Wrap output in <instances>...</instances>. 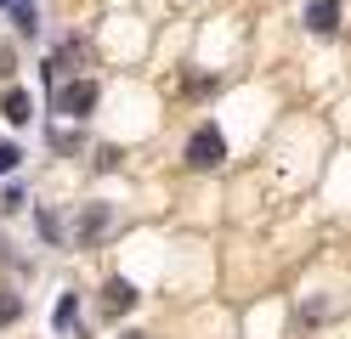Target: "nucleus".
I'll list each match as a JSON object with an SVG mask.
<instances>
[{"label":"nucleus","instance_id":"nucleus-1","mask_svg":"<svg viewBox=\"0 0 351 339\" xmlns=\"http://www.w3.org/2000/svg\"><path fill=\"white\" fill-rule=\"evenodd\" d=\"M221 158H227V136L215 130V125H199V130H193V142H187V164L193 170H215Z\"/></svg>","mask_w":351,"mask_h":339},{"label":"nucleus","instance_id":"nucleus-2","mask_svg":"<svg viewBox=\"0 0 351 339\" xmlns=\"http://www.w3.org/2000/svg\"><path fill=\"white\" fill-rule=\"evenodd\" d=\"M91 108H97V85H91V79H69V85H57V113H69V119H85Z\"/></svg>","mask_w":351,"mask_h":339},{"label":"nucleus","instance_id":"nucleus-3","mask_svg":"<svg viewBox=\"0 0 351 339\" xmlns=\"http://www.w3.org/2000/svg\"><path fill=\"white\" fill-rule=\"evenodd\" d=\"M306 29L312 34H335L340 29V0H312V6H306Z\"/></svg>","mask_w":351,"mask_h":339},{"label":"nucleus","instance_id":"nucleus-4","mask_svg":"<svg viewBox=\"0 0 351 339\" xmlns=\"http://www.w3.org/2000/svg\"><path fill=\"white\" fill-rule=\"evenodd\" d=\"M102 305L114 311V316H125L130 305H136V288H130L125 277H108V283H102Z\"/></svg>","mask_w":351,"mask_h":339},{"label":"nucleus","instance_id":"nucleus-5","mask_svg":"<svg viewBox=\"0 0 351 339\" xmlns=\"http://www.w3.org/2000/svg\"><path fill=\"white\" fill-rule=\"evenodd\" d=\"M108 221H114V210H108V203H85V221H80V243L102 238V232H108Z\"/></svg>","mask_w":351,"mask_h":339},{"label":"nucleus","instance_id":"nucleus-6","mask_svg":"<svg viewBox=\"0 0 351 339\" xmlns=\"http://www.w3.org/2000/svg\"><path fill=\"white\" fill-rule=\"evenodd\" d=\"M0 113H6V119L12 125H29V113H34V97H29V90H6V97H0Z\"/></svg>","mask_w":351,"mask_h":339},{"label":"nucleus","instance_id":"nucleus-7","mask_svg":"<svg viewBox=\"0 0 351 339\" xmlns=\"http://www.w3.org/2000/svg\"><path fill=\"white\" fill-rule=\"evenodd\" d=\"M12 23H17V34H34V29H40V12H34V0H17V6H12Z\"/></svg>","mask_w":351,"mask_h":339},{"label":"nucleus","instance_id":"nucleus-8","mask_svg":"<svg viewBox=\"0 0 351 339\" xmlns=\"http://www.w3.org/2000/svg\"><path fill=\"white\" fill-rule=\"evenodd\" d=\"M74 316H80V300H74V294H62L57 311H51V328H74Z\"/></svg>","mask_w":351,"mask_h":339},{"label":"nucleus","instance_id":"nucleus-9","mask_svg":"<svg viewBox=\"0 0 351 339\" xmlns=\"http://www.w3.org/2000/svg\"><path fill=\"white\" fill-rule=\"evenodd\" d=\"M17 316H23V300L12 288H0V323H17Z\"/></svg>","mask_w":351,"mask_h":339},{"label":"nucleus","instance_id":"nucleus-10","mask_svg":"<svg viewBox=\"0 0 351 339\" xmlns=\"http://www.w3.org/2000/svg\"><path fill=\"white\" fill-rule=\"evenodd\" d=\"M17 164H23V153H17L12 142H0V175H12Z\"/></svg>","mask_w":351,"mask_h":339},{"label":"nucleus","instance_id":"nucleus-11","mask_svg":"<svg viewBox=\"0 0 351 339\" xmlns=\"http://www.w3.org/2000/svg\"><path fill=\"white\" fill-rule=\"evenodd\" d=\"M12 6H17V0H0V12H12Z\"/></svg>","mask_w":351,"mask_h":339},{"label":"nucleus","instance_id":"nucleus-12","mask_svg":"<svg viewBox=\"0 0 351 339\" xmlns=\"http://www.w3.org/2000/svg\"><path fill=\"white\" fill-rule=\"evenodd\" d=\"M125 339H142V334H125Z\"/></svg>","mask_w":351,"mask_h":339}]
</instances>
